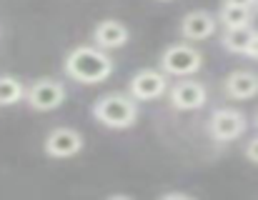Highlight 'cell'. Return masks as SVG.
Segmentation results:
<instances>
[{
    "mask_svg": "<svg viewBox=\"0 0 258 200\" xmlns=\"http://www.w3.org/2000/svg\"><path fill=\"white\" fill-rule=\"evenodd\" d=\"M113 63L98 48H76L66 60V73L78 83H100L110 75Z\"/></svg>",
    "mask_w": 258,
    "mask_h": 200,
    "instance_id": "6da1fadb",
    "label": "cell"
},
{
    "mask_svg": "<svg viewBox=\"0 0 258 200\" xmlns=\"http://www.w3.org/2000/svg\"><path fill=\"white\" fill-rule=\"evenodd\" d=\"M93 113L108 128H128L136 123V115H138L136 103L125 95H105L103 100H98Z\"/></svg>",
    "mask_w": 258,
    "mask_h": 200,
    "instance_id": "7a4b0ae2",
    "label": "cell"
},
{
    "mask_svg": "<svg viewBox=\"0 0 258 200\" xmlns=\"http://www.w3.org/2000/svg\"><path fill=\"white\" fill-rule=\"evenodd\" d=\"M161 63H163V70L171 75H190L201 68V55L188 45H173L163 53Z\"/></svg>",
    "mask_w": 258,
    "mask_h": 200,
    "instance_id": "3957f363",
    "label": "cell"
},
{
    "mask_svg": "<svg viewBox=\"0 0 258 200\" xmlns=\"http://www.w3.org/2000/svg\"><path fill=\"white\" fill-rule=\"evenodd\" d=\"M246 130V118L231 108H223V110H216L213 118H211V133L216 140L221 143H228V140H236L241 133Z\"/></svg>",
    "mask_w": 258,
    "mask_h": 200,
    "instance_id": "277c9868",
    "label": "cell"
},
{
    "mask_svg": "<svg viewBox=\"0 0 258 200\" xmlns=\"http://www.w3.org/2000/svg\"><path fill=\"white\" fill-rule=\"evenodd\" d=\"M66 98V88L58 83V80H38L35 85H30L28 90V103L35 108V110H53L58 108Z\"/></svg>",
    "mask_w": 258,
    "mask_h": 200,
    "instance_id": "5b68a950",
    "label": "cell"
},
{
    "mask_svg": "<svg viewBox=\"0 0 258 200\" xmlns=\"http://www.w3.org/2000/svg\"><path fill=\"white\" fill-rule=\"evenodd\" d=\"M83 148V138L71 128H58L45 138V153L50 158H71Z\"/></svg>",
    "mask_w": 258,
    "mask_h": 200,
    "instance_id": "8992f818",
    "label": "cell"
},
{
    "mask_svg": "<svg viewBox=\"0 0 258 200\" xmlns=\"http://www.w3.org/2000/svg\"><path fill=\"white\" fill-rule=\"evenodd\" d=\"M166 85H168V80H166L163 73H158V70H141L133 78V83H131V93H133V98L138 100H156L166 93Z\"/></svg>",
    "mask_w": 258,
    "mask_h": 200,
    "instance_id": "52a82bcc",
    "label": "cell"
},
{
    "mask_svg": "<svg viewBox=\"0 0 258 200\" xmlns=\"http://www.w3.org/2000/svg\"><path fill=\"white\" fill-rule=\"evenodd\" d=\"M171 103L178 110H196L206 103V88L196 80H183L171 90Z\"/></svg>",
    "mask_w": 258,
    "mask_h": 200,
    "instance_id": "ba28073f",
    "label": "cell"
},
{
    "mask_svg": "<svg viewBox=\"0 0 258 200\" xmlns=\"http://www.w3.org/2000/svg\"><path fill=\"white\" fill-rule=\"evenodd\" d=\"M213 30H216V18H213L211 13H206V10H193V13H188V15L183 18V23H180V33H183V38H188V40H203V38H208Z\"/></svg>",
    "mask_w": 258,
    "mask_h": 200,
    "instance_id": "9c48e42d",
    "label": "cell"
},
{
    "mask_svg": "<svg viewBox=\"0 0 258 200\" xmlns=\"http://www.w3.org/2000/svg\"><path fill=\"white\" fill-rule=\"evenodd\" d=\"M226 90L231 98H253L258 93V75L256 73H248V70H238L233 75H228L226 80Z\"/></svg>",
    "mask_w": 258,
    "mask_h": 200,
    "instance_id": "30bf717a",
    "label": "cell"
},
{
    "mask_svg": "<svg viewBox=\"0 0 258 200\" xmlns=\"http://www.w3.org/2000/svg\"><path fill=\"white\" fill-rule=\"evenodd\" d=\"M125 40H128V30L118 20H103L95 28V43L100 48H120L125 45Z\"/></svg>",
    "mask_w": 258,
    "mask_h": 200,
    "instance_id": "8fae6325",
    "label": "cell"
},
{
    "mask_svg": "<svg viewBox=\"0 0 258 200\" xmlns=\"http://www.w3.org/2000/svg\"><path fill=\"white\" fill-rule=\"evenodd\" d=\"M253 38H256V30H253L251 25L231 28V30H226V35H223V45H226L228 50H233V53H248Z\"/></svg>",
    "mask_w": 258,
    "mask_h": 200,
    "instance_id": "7c38bea8",
    "label": "cell"
},
{
    "mask_svg": "<svg viewBox=\"0 0 258 200\" xmlns=\"http://www.w3.org/2000/svg\"><path fill=\"white\" fill-rule=\"evenodd\" d=\"M251 18H253V10L251 8H238V5H223L221 8V20H223L226 30L251 25Z\"/></svg>",
    "mask_w": 258,
    "mask_h": 200,
    "instance_id": "4fadbf2b",
    "label": "cell"
},
{
    "mask_svg": "<svg viewBox=\"0 0 258 200\" xmlns=\"http://www.w3.org/2000/svg\"><path fill=\"white\" fill-rule=\"evenodd\" d=\"M20 98H23V85L10 75L0 78V105H15Z\"/></svg>",
    "mask_w": 258,
    "mask_h": 200,
    "instance_id": "5bb4252c",
    "label": "cell"
},
{
    "mask_svg": "<svg viewBox=\"0 0 258 200\" xmlns=\"http://www.w3.org/2000/svg\"><path fill=\"white\" fill-rule=\"evenodd\" d=\"M246 155H248V160L258 163V138H253V140L248 143V148H246Z\"/></svg>",
    "mask_w": 258,
    "mask_h": 200,
    "instance_id": "9a60e30c",
    "label": "cell"
},
{
    "mask_svg": "<svg viewBox=\"0 0 258 200\" xmlns=\"http://www.w3.org/2000/svg\"><path fill=\"white\" fill-rule=\"evenodd\" d=\"M223 5H238V8H251V10H253L256 0H226Z\"/></svg>",
    "mask_w": 258,
    "mask_h": 200,
    "instance_id": "2e32d148",
    "label": "cell"
},
{
    "mask_svg": "<svg viewBox=\"0 0 258 200\" xmlns=\"http://www.w3.org/2000/svg\"><path fill=\"white\" fill-rule=\"evenodd\" d=\"M248 55L258 60V33H256V38H253V43H251V48H248Z\"/></svg>",
    "mask_w": 258,
    "mask_h": 200,
    "instance_id": "e0dca14e",
    "label": "cell"
},
{
    "mask_svg": "<svg viewBox=\"0 0 258 200\" xmlns=\"http://www.w3.org/2000/svg\"><path fill=\"white\" fill-rule=\"evenodd\" d=\"M161 200H193V198H188V195H183V193H171V195H163Z\"/></svg>",
    "mask_w": 258,
    "mask_h": 200,
    "instance_id": "ac0fdd59",
    "label": "cell"
},
{
    "mask_svg": "<svg viewBox=\"0 0 258 200\" xmlns=\"http://www.w3.org/2000/svg\"><path fill=\"white\" fill-rule=\"evenodd\" d=\"M108 200H131V198H128V195H110Z\"/></svg>",
    "mask_w": 258,
    "mask_h": 200,
    "instance_id": "d6986e66",
    "label": "cell"
},
{
    "mask_svg": "<svg viewBox=\"0 0 258 200\" xmlns=\"http://www.w3.org/2000/svg\"><path fill=\"white\" fill-rule=\"evenodd\" d=\"M253 8H256V13H258V0H256V5H253Z\"/></svg>",
    "mask_w": 258,
    "mask_h": 200,
    "instance_id": "ffe728a7",
    "label": "cell"
}]
</instances>
